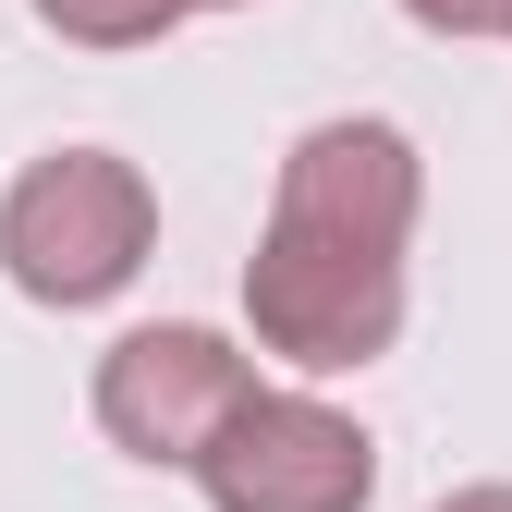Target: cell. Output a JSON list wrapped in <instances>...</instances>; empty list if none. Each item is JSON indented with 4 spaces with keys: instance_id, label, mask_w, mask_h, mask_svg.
Listing matches in <instances>:
<instances>
[{
    "instance_id": "obj_8",
    "label": "cell",
    "mask_w": 512,
    "mask_h": 512,
    "mask_svg": "<svg viewBox=\"0 0 512 512\" xmlns=\"http://www.w3.org/2000/svg\"><path fill=\"white\" fill-rule=\"evenodd\" d=\"M196 13H244V0H196Z\"/></svg>"
},
{
    "instance_id": "obj_2",
    "label": "cell",
    "mask_w": 512,
    "mask_h": 512,
    "mask_svg": "<svg viewBox=\"0 0 512 512\" xmlns=\"http://www.w3.org/2000/svg\"><path fill=\"white\" fill-rule=\"evenodd\" d=\"M147 256H159V183L122 147H49L0 183V281L49 317L135 293Z\"/></svg>"
},
{
    "instance_id": "obj_3",
    "label": "cell",
    "mask_w": 512,
    "mask_h": 512,
    "mask_svg": "<svg viewBox=\"0 0 512 512\" xmlns=\"http://www.w3.org/2000/svg\"><path fill=\"white\" fill-rule=\"evenodd\" d=\"M183 476L208 488V512H366L378 500V439L330 391H244Z\"/></svg>"
},
{
    "instance_id": "obj_4",
    "label": "cell",
    "mask_w": 512,
    "mask_h": 512,
    "mask_svg": "<svg viewBox=\"0 0 512 512\" xmlns=\"http://www.w3.org/2000/svg\"><path fill=\"white\" fill-rule=\"evenodd\" d=\"M256 391V354H232L220 330H196V317H147V330H122L98 354V439L122 464H196L208 452V427Z\"/></svg>"
},
{
    "instance_id": "obj_6",
    "label": "cell",
    "mask_w": 512,
    "mask_h": 512,
    "mask_svg": "<svg viewBox=\"0 0 512 512\" xmlns=\"http://www.w3.org/2000/svg\"><path fill=\"white\" fill-rule=\"evenodd\" d=\"M427 37H512V0H403Z\"/></svg>"
},
{
    "instance_id": "obj_7",
    "label": "cell",
    "mask_w": 512,
    "mask_h": 512,
    "mask_svg": "<svg viewBox=\"0 0 512 512\" xmlns=\"http://www.w3.org/2000/svg\"><path fill=\"white\" fill-rule=\"evenodd\" d=\"M427 512H512V476H488V488H452V500H427Z\"/></svg>"
},
{
    "instance_id": "obj_5",
    "label": "cell",
    "mask_w": 512,
    "mask_h": 512,
    "mask_svg": "<svg viewBox=\"0 0 512 512\" xmlns=\"http://www.w3.org/2000/svg\"><path fill=\"white\" fill-rule=\"evenodd\" d=\"M196 0H37V25L49 37H74V49H159Z\"/></svg>"
},
{
    "instance_id": "obj_1",
    "label": "cell",
    "mask_w": 512,
    "mask_h": 512,
    "mask_svg": "<svg viewBox=\"0 0 512 512\" xmlns=\"http://www.w3.org/2000/svg\"><path fill=\"white\" fill-rule=\"evenodd\" d=\"M415 208H427V159L403 122H378V110L305 122L269 183V232L244 256L256 354H281L293 378L378 366L415 305Z\"/></svg>"
}]
</instances>
